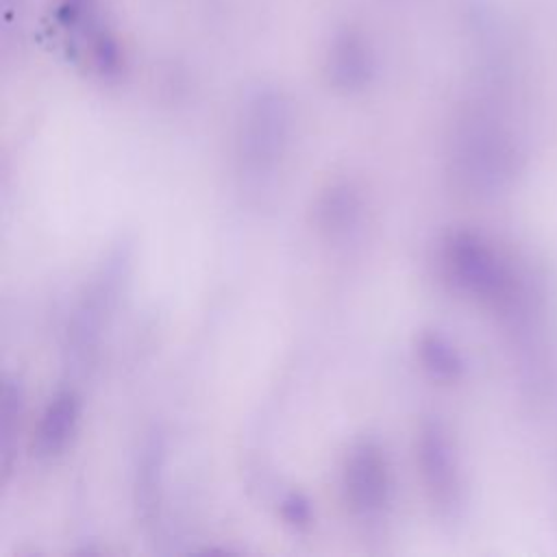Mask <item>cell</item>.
Instances as JSON below:
<instances>
[{
	"label": "cell",
	"mask_w": 557,
	"mask_h": 557,
	"mask_svg": "<svg viewBox=\"0 0 557 557\" xmlns=\"http://www.w3.org/2000/svg\"><path fill=\"white\" fill-rule=\"evenodd\" d=\"M442 272L461 294L492 307L522 337L537 326V294L529 276L481 233L459 228L440 248Z\"/></svg>",
	"instance_id": "cell-1"
},
{
	"label": "cell",
	"mask_w": 557,
	"mask_h": 557,
	"mask_svg": "<svg viewBox=\"0 0 557 557\" xmlns=\"http://www.w3.org/2000/svg\"><path fill=\"white\" fill-rule=\"evenodd\" d=\"M418 359L424 372L444 383L459 381L466 372V361L459 348L442 333L429 331L418 339Z\"/></svg>",
	"instance_id": "cell-9"
},
{
	"label": "cell",
	"mask_w": 557,
	"mask_h": 557,
	"mask_svg": "<svg viewBox=\"0 0 557 557\" xmlns=\"http://www.w3.org/2000/svg\"><path fill=\"white\" fill-rule=\"evenodd\" d=\"M281 516L283 520L294 529H307L311 524V503L298 494L292 492L281 500Z\"/></svg>",
	"instance_id": "cell-11"
},
{
	"label": "cell",
	"mask_w": 557,
	"mask_h": 557,
	"mask_svg": "<svg viewBox=\"0 0 557 557\" xmlns=\"http://www.w3.org/2000/svg\"><path fill=\"white\" fill-rule=\"evenodd\" d=\"M361 209V196L350 183H333L315 202V220L331 239H339L357 228Z\"/></svg>",
	"instance_id": "cell-8"
},
{
	"label": "cell",
	"mask_w": 557,
	"mask_h": 557,
	"mask_svg": "<svg viewBox=\"0 0 557 557\" xmlns=\"http://www.w3.org/2000/svg\"><path fill=\"white\" fill-rule=\"evenodd\" d=\"M344 500L363 520L376 518L389 503L392 476L385 450L374 440H361L346 453L342 468Z\"/></svg>",
	"instance_id": "cell-5"
},
{
	"label": "cell",
	"mask_w": 557,
	"mask_h": 557,
	"mask_svg": "<svg viewBox=\"0 0 557 557\" xmlns=\"http://www.w3.org/2000/svg\"><path fill=\"white\" fill-rule=\"evenodd\" d=\"M163 459H165L163 437L159 433L148 435L141 446V453L137 457L135 483H133L137 518H141L144 524H152L154 518L159 516Z\"/></svg>",
	"instance_id": "cell-7"
},
{
	"label": "cell",
	"mask_w": 557,
	"mask_h": 557,
	"mask_svg": "<svg viewBox=\"0 0 557 557\" xmlns=\"http://www.w3.org/2000/svg\"><path fill=\"white\" fill-rule=\"evenodd\" d=\"M81 418V398L74 389H59L41 411L35 431V450L41 457L61 455L72 442Z\"/></svg>",
	"instance_id": "cell-6"
},
{
	"label": "cell",
	"mask_w": 557,
	"mask_h": 557,
	"mask_svg": "<svg viewBox=\"0 0 557 557\" xmlns=\"http://www.w3.org/2000/svg\"><path fill=\"white\" fill-rule=\"evenodd\" d=\"M289 144V111L278 96L250 102L237 135L242 174L252 181L270 178L283 163Z\"/></svg>",
	"instance_id": "cell-3"
},
{
	"label": "cell",
	"mask_w": 557,
	"mask_h": 557,
	"mask_svg": "<svg viewBox=\"0 0 557 557\" xmlns=\"http://www.w3.org/2000/svg\"><path fill=\"white\" fill-rule=\"evenodd\" d=\"M518 161L520 152L511 135L492 120H470L453 139L450 170L468 194L500 191L518 172Z\"/></svg>",
	"instance_id": "cell-2"
},
{
	"label": "cell",
	"mask_w": 557,
	"mask_h": 557,
	"mask_svg": "<svg viewBox=\"0 0 557 557\" xmlns=\"http://www.w3.org/2000/svg\"><path fill=\"white\" fill-rule=\"evenodd\" d=\"M24 413V394L17 381H4L0 394V450H2V466L9 463V450L13 446V437L20 431Z\"/></svg>",
	"instance_id": "cell-10"
},
{
	"label": "cell",
	"mask_w": 557,
	"mask_h": 557,
	"mask_svg": "<svg viewBox=\"0 0 557 557\" xmlns=\"http://www.w3.org/2000/svg\"><path fill=\"white\" fill-rule=\"evenodd\" d=\"M416 461L424 492L442 518L463 507V476L450 433L440 420L422 422L416 437Z\"/></svg>",
	"instance_id": "cell-4"
}]
</instances>
